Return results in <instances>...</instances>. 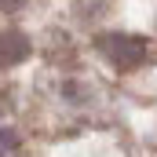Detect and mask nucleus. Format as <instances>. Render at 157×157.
I'll list each match as a JSON object with an SVG mask.
<instances>
[{"instance_id": "f257e3e1", "label": "nucleus", "mask_w": 157, "mask_h": 157, "mask_svg": "<svg viewBox=\"0 0 157 157\" xmlns=\"http://www.w3.org/2000/svg\"><path fill=\"white\" fill-rule=\"evenodd\" d=\"M95 48L117 70H135V66L146 62V40L135 37V33H99L95 37Z\"/></svg>"}, {"instance_id": "f03ea898", "label": "nucleus", "mask_w": 157, "mask_h": 157, "mask_svg": "<svg viewBox=\"0 0 157 157\" xmlns=\"http://www.w3.org/2000/svg\"><path fill=\"white\" fill-rule=\"evenodd\" d=\"M29 55V40L22 37L18 29H4L0 33V66H15Z\"/></svg>"}, {"instance_id": "7ed1b4c3", "label": "nucleus", "mask_w": 157, "mask_h": 157, "mask_svg": "<svg viewBox=\"0 0 157 157\" xmlns=\"http://www.w3.org/2000/svg\"><path fill=\"white\" fill-rule=\"evenodd\" d=\"M26 0H0V11H18Z\"/></svg>"}]
</instances>
